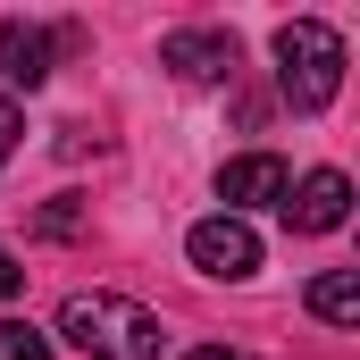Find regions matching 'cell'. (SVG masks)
<instances>
[{
	"label": "cell",
	"instance_id": "4",
	"mask_svg": "<svg viewBox=\"0 0 360 360\" xmlns=\"http://www.w3.org/2000/svg\"><path fill=\"white\" fill-rule=\"evenodd\" d=\"M235 34H218V25H176L168 42H160V68L168 76H184V84H226L235 76Z\"/></svg>",
	"mask_w": 360,
	"mask_h": 360
},
{
	"label": "cell",
	"instance_id": "13",
	"mask_svg": "<svg viewBox=\"0 0 360 360\" xmlns=\"http://www.w3.org/2000/svg\"><path fill=\"white\" fill-rule=\"evenodd\" d=\"M184 360H243V352H226V344H193Z\"/></svg>",
	"mask_w": 360,
	"mask_h": 360
},
{
	"label": "cell",
	"instance_id": "6",
	"mask_svg": "<svg viewBox=\"0 0 360 360\" xmlns=\"http://www.w3.org/2000/svg\"><path fill=\"white\" fill-rule=\"evenodd\" d=\"M285 184H293V168H285L276 151H243V160H226V168H218V201H226V218H235V210L285 201Z\"/></svg>",
	"mask_w": 360,
	"mask_h": 360
},
{
	"label": "cell",
	"instance_id": "9",
	"mask_svg": "<svg viewBox=\"0 0 360 360\" xmlns=\"http://www.w3.org/2000/svg\"><path fill=\"white\" fill-rule=\"evenodd\" d=\"M0 360H51V335L25 319H0Z\"/></svg>",
	"mask_w": 360,
	"mask_h": 360
},
{
	"label": "cell",
	"instance_id": "11",
	"mask_svg": "<svg viewBox=\"0 0 360 360\" xmlns=\"http://www.w3.org/2000/svg\"><path fill=\"white\" fill-rule=\"evenodd\" d=\"M17 134H25V109H17V101H0V160L17 151Z\"/></svg>",
	"mask_w": 360,
	"mask_h": 360
},
{
	"label": "cell",
	"instance_id": "12",
	"mask_svg": "<svg viewBox=\"0 0 360 360\" xmlns=\"http://www.w3.org/2000/svg\"><path fill=\"white\" fill-rule=\"evenodd\" d=\"M17 285H25V269H17V260H8V252H0V302H8V293H17Z\"/></svg>",
	"mask_w": 360,
	"mask_h": 360
},
{
	"label": "cell",
	"instance_id": "5",
	"mask_svg": "<svg viewBox=\"0 0 360 360\" xmlns=\"http://www.w3.org/2000/svg\"><path fill=\"white\" fill-rule=\"evenodd\" d=\"M184 252H193V269H201V276H226V285L260 269V235H252L243 218H226V210H218V218H201V226L184 235Z\"/></svg>",
	"mask_w": 360,
	"mask_h": 360
},
{
	"label": "cell",
	"instance_id": "1",
	"mask_svg": "<svg viewBox=\"0 0 360 360\" xmlns=\"http://www.w3.org/2000/svg\"><path fill=\"white\" fill-rule=\"evenodd\" d=\"M59 335L92 360H160V319L126 293H68Z\"/></svg>",
	"mask_w": 360,
	"mask_h": 360
},
{
	"label": "cell",
	"instance_id": "8",
	"mask_svg": "<svg viewBox=\"0 0 360 360\" xmlns=\"http://www.w3.org/2000/svg\"><path fill=\"white\" fill-rule=\"evenodd\" d=\"M310 310H319L327 327H360V276L352 269H327L319 285H310Z\"/></svg>",
	"mask_w": 360,
	"mask_h": 360
},
{
	"label": "cell",
	"instance_id": "2",
	"mask_svg": "<svg viewBox=\"0 0 360 360\" xmlns=\"http://www.w3.org/2000/svg\"><path fill=\"white\" fill-rule=\"evenodd\" d=\"M276 92L310 117V109H327L335 92H344V34L335 25H319V17H293V25H276Z\"/></svg>",
	"mask_w": 360,
	"mask_h": 360
},
{
	"label": "cell",
	"instance_id": "3",
	"mask_svg": "<svg viewBox=\"0 0 360 360\" xmlns=\"http://www.w3.org/2000/svg\"><path fill=\"white\" fill-rule=\"evenodd\" d=\"M276 210H285L293 235H335V226L352 218V176H344V168H310L302 184H285Z\"/></svg>",
	"mask_w": 360,
	"mask_h": 360
},
{
	"label": "cell",
	"instance_id": "10",
	"mask_svg": "<svg viewBox=\"0 0 360 360\" xmlns=\"http://www.w3.org/2000/svg\"><path fill=\"white\" fill-rule=\"evenodd\" d=\"M34 226H42V235H76V226H84V210H76V201H51Z\"/></svg>",
	"mask_w": 360,
	"mask_h": 360
},
{
	"label": "cell",
	"instance_id": "7",
	"mask_svg": "<svg viewBox=\"0 0 360 360\" xmlns=\"http://www.w3.org/2000/svg\"><path fill=\"white\" fill-rule=\"evenodd\" d=\"M51 42H59V34H42V25H25V17H8V25H0V76L34 92L42 76H51Z\"/></svg>",
	"mask_w": 360,
	"mask_h": 360
}]
</instances>
